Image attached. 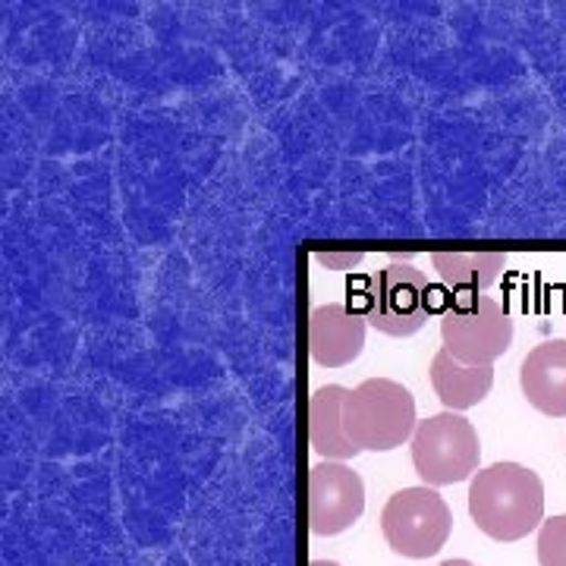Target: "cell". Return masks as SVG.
<instances>
[{
  "instance_id": "obj_13",
  "label": "cell",
  "mask_w": 566,
  "mask_h": 566,
  "mask_svg": "<svg viewBox=\"0 0 566 566\" xmlns=\"http://www.w3.org/2000/svg\"><path fill=\"white\" fill-rule=\"evenodd\" d=\"M538 564L566 566V513L551 516L538 528Z\"/></svg>"
},
{
  "instance_id": "obj_8",
  "label": "cell",
  "mask_w": 566,
  "mask_h": 566,
  "mask_svg": "<svg viewBox=\"0 0 566 566\" xmlns=\"http://www.w3.org/2000/svg\"><path fill=\"white\" fill-rule=\"evenodd\" d=\"M365 318L344 303H327L308 315V356L324 368H344L363 356Z\"/></svg>"
},
{
  "instance_id": "obj_11",
  "label": "cell",
  "mask_w": 566,
  "mask_h": 566,
  "mask_svg": "<svg viewBox=\"0 0 566 566\" xmlns=\"http://www.w3.org/2000/svg\"><path fill=\"white\" fill-rule=\"evenodd\" d=\"M431 387L447 412H463L485 400L494 387V368L491 365H463L457 363L447 349H441L431 363Z\"/></svg>"
},
{
  "instance_id": "obj_6",
  "label": "cell",
  "mask_w": 566,
  "mask_h": 566,
  "mask_svg": "<svg viewBox=\"0 0 566 566\" xmlns=\"http://www.w3.org/2000/svg\"><path fill=\"white\" fill-rule=\"evenodd\" d=\"M453 513L434 488H403L387 501L381 532L397 554L424 560L434 557L450 538Z\"/></svg>"
},
{
  "instance_id": "obj_14",
  "label": "cell",
  "mask_w": 566,
  "mask_h": 566,
  "mask_svg": "<svg viewBox=\"0 0 566 566\" xmlns=\"http://www.w3.org/2000/svg\"><path fill=\"white\" fill-rule=\"evenodd\" d=\"M318 262L334 264V268H356L363 262V252H349V255H315Z\"/></svg>"
},
{
  "instance_id": "obj_2",
  "label": "cell",
  "mask_w": 566,
  "mask_h": 566,
  "mask_svg": "<svg viewBox=\"0 0 566 566\" xmlns=\"http://www.w3.org/2000/svg\"><path fill=\"white\" fill-rule=\"evenodd\" d=\"M346 438L359 450L385 453L416 434V400L400 381L368 378L349 390L344 406Z\"/></svg>"
},
{
  "instance_id": "obj_5",
  "label": "cell",
  "mask_w": 566,
  "mask_h": 566,
  "mask_svg": "<svg viewBox=\"0 0 566 566\" xmlns=\"http://www.w3.org/2000/svg\"><path fill=\"white\" fill-rule=\"evenodd\" d=\"M444 349L463 365H491L513 344V318L488 296H453L441 312Z\"/></svg>"
},
{
  "instance_id": "obj_12",
  "label": "cell",
  "mask_w": 566,
  "mask_h": 566,
  "mask_svg": "<svg viewBox=\"0 0 566 566\" xmlns=\"http://www.w3.org/2000/svg\"><path fill=\"white\" fill-rule=\"evenodd\" d=\"M431 264L438 277L457 296H479L504 274V252H434Z\"/></svg>"
},
{
  "instance_id": "obj_7",
  "label": "cell",
  "mask_w": 566,
  "mask_h": 566,
  "mask_svg": "<svg viewBox=\"0 0 566 566\" xmlns=\"http://www.w3.org/2000/svg\"><path fill=\"white\" fill-rule=\"evenodd\" d=\"M365 510V485L346 463L308 469V528L312 535H340Z\"/></svg>"
},
{
  "instance_id": "obj_4",
  "label": "cell",
  "mask_w": 566,
  "mask_h": 566,
  "mask_svg": "<svg viewBox=\"0 0 566 566\" xmlns=\"http://www.w3.org/2000/svg\"><path fill=\"white\" fill-rule=\"evenodd\" d=\"M482 447L479 431L460 412L431 416L412 434V465L424 488H444L465 482L479 472Z\"/></svg>"
},
{
  "instance_id": "obj_9",
  "label": "cell",
  "mask_w": 566,
  "mask_h": 566,
  "mask_svg": "<svg viewBox=\"0 0 566 566\" xmlns=\"http://www.w3.org/2000/svg\"><path fill=\"white\" fill-rule=\"evenodd\" d=\"M526 400L551 419H566V340L538 344L520 368Z\"/></svg>"
},
{
  "instance_id": "obj_3",
  "label": "cell",
  "mask_w": 566,
  "mask_h": 566,
  "mask_svg": "<svg viewBox=\"0 0 566 566\" xmlns=\"http://www.w3.org/2000/svg\"><path fill=\"white\" fill-rule=\"evenodd\" d=\"M438 305L424 271L409 262H390L365 281L363 318L387 337H412Z\"/></svg>"
},
{
  "instance_id": "obj_16",
  "label": "cell",
  "mask_w": 566,
  "mask_h": 566,
  "mask_svg": "<svg viewBox=\"0 0 566 566\" xmlns=\"http://www.w3.org/2000/svg\"><path fill=\"white\" fill-rule=\"evenodd\" d=\"M308 566H340V564H334V560H312Z\"/></svg>"
},
{
  "instance_id": "obj_15",
  "label": "cell",
  "mask_w": 566,
  "mask_h": 566,
  "mask_svg": "<svg viewBox=\"0 0 566 566\" xmlns=\"http://www.w3.org/2000/svg\"><path fill=\"white\" fill-rule=\"evenodd\" d=\"M438 566H475V564H469V560H444V564H438Z\"/></svg>"
},
{
  "instance_id": "obj_1",
  "label": "cell",
  "mask_w": 566,
  "mask_h": 566,
  "mask_svg": "<svg viewBox=\"0 0 566 566\" xmlns=\"http://www.w3.org/2000/svg\"><path fill=\"white\" fill-rule=\"evenodd\" d=\"M469 516L494 542H520L545 523V485L520 463L479 469L469 485Z\"/></svg>"
},
{
  "instance_id": "obj_10",
  "label": "cell",
  "mask_w": 566,
  "mask_h": 566,
  "mask_svg": "<svg viewBox=\"0 0 566 566\" xmlns=\"http://www.w3.org/2000/svg\"><path fill=\"white\" fill-rule=\"evenodd\" d=\"M349 390L340 385L318 387L308 397V444L327 463H346L363 450L346 438L344 406Z\"/></svg>"
}]
</instances>
